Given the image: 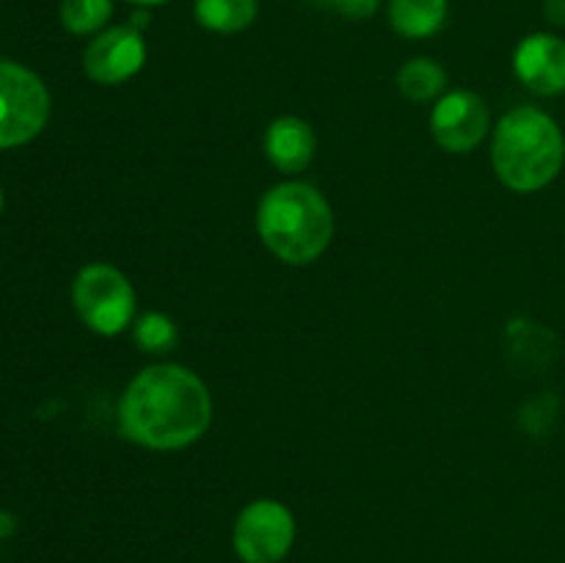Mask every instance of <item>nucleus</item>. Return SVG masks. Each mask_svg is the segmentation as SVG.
Returning <instances> with one entry per match:
<instances>
[{
    "instance_id": "1",
    "label": "nucleus",
    "mask_w": 565,
    "mask_h": 563,
    "mask_svg": "<svg viewBox=\"0 0 565 563\" xmlns=\"http://www.w3.org/2000/svg\"><path fill=\"white\" fill-rule=\"evenodd\" d=\"M213 397L204 381L182 364L143 368L119 403L121 434L149 450H180L207 434Z\"/></svg>"
},
{
    "instance_id": "2",
    "label": "nucleus",
    "mask_w": 565,
    "mask_h": 563,
    "mask_svg": "<svg viewBox=\"0 0 565 563\" xmlns=\"http://www.w3.org/2000/svg\"><path fill=\"white\" fill-rule=\"evenodd\" d=\"M491 163L502 185L516 193H535L561 174L565 138L557 121L533 105L508 110L494 130Z\"/></svg>"
},
{
    "instance_id": "3",
    "label": "nucleus",
    "mask_w": 565,
    "mask_h": 563,
    "mask_svg": "<svg viewBox=\"0 0 565 563\" xmlns=\"http://www.w3.org/2000/svg\"><path fill=\"white\" fill-rule=\"evenodd\" d=\"M257 232L270 254L290 265H307L329 248L334 213L309 182H281L259 202Z\"/></svg>"
},
{
    "instance_id": "4",
    "label": "nucleus",
    "mask_w": 565,
    "mask_h": 563,
    "mask_svg": "<svg viewBox=\"0 0 565 563\" xmlns=\"http://www.w3.org/2000/svg\"><path fill=\"white\" fill-rule=\"evenodd\" d=\"M72 301L83 323L103 337L121 334L136 315V290L130 279L108 263L81 268L72 285Z\"/></svg>"
},
{
    "instance_id": "5",
    "label": "nucleus",
    "mask_w": 565,
    "mask_h": 563,
    "mask_svg": "<svg viewBox=\"0 0 565 563\" xmlns=\"http://www.w3.org/2000/svg\"><path fill=\"white\" fill-rule=\"evenodd\" d=\"M50 94L44 83L14 61H0V149L22 147L44 130Z\"/></svg>"
},
{
    "instance_id": "6",
    "label": "nucleus",
    "mask_w": 565,
    "mask_h": 563,
    "mask_svg": "<svg viewBox=\"0 0 565 563\" xmlns=\"http://www.w3.org/2000/svg\"><path fill=\"white\" fill-rule=\"evenodd\" d=\"M296 541V519L279 500H254L237 513L232 546L243 563L285 561Z\"/></svg>"
},
{
    "instance_id": "7",
    "label": "nucleus",
    "mask_w": 565,
    "mask_h": 563,
    "mask_svg": "<svg viewBox=\"0 0 565 563\" xmlns=\"http://www.w3.org/2000/svg\"><path fill=\"white\" fill-rule=\"evenodd\" d=\"M147 61L143 33L132 25H116L97 33L83 53V70L99 86H119L141 72Z\"/></svg>"
},
{
    "instance_id": "8",
    "label": "nucleus",
    "mask_w": 565,
    "mask_h": 563,
    "mask_svg": "<svg viewBox=\"0 0 565 563\" xmlns=\"http://www.w3.org/2000/svg\"><path fill=\"white\" fill-rule=\"evenodd\" d=\"M430 132L447 152H472L489 132V108L475 92H450L430 110Z\"/></svg>"
},
{
    "instance_id": "9",
    "label": "nucleus",
    "mask_w": 565,
    "mask_h": 563,
    "mask_svg": "<svg viewBox=\"0 0 565 563\" xmlns=\"http://www.w3.org/2000/svg\"><path fill=\"white\" fill-rule=\"evenodd\" d=\"M519 81L541 97L565 92V39L555 33H530L513 53Z\"/></svg>"
},
{
    "instance_id": "10",
    "label": "nucleus",
    "mask_w": 565,
    "mask_h": 563,
    "mask_svg": "<svg viewBox=\"0 0 565 563\" xmlns=\"http://www.w3.org/2000/svg\"><path fill=\"white\" fill-rule=\"evenodd\" d=\"M318 149L312 127L298 116H279L265 130V155L285 174H298L307 169Z\"/></svg>"
},
{
    "instance_id": "11",
    "label": "nucleus",
    "mask_w": 565,
    "mask_h": 563,
    "mask_svg": "<svg viewBox=\"0 0 565 563\" xmlns=\"http://www.w3.org/2000/svg\"><path fill=\"white\" fill-rule=\"evenodd\" d=\"M447 0H392L390 25L406 39H428L445 25Z\"/></svg>"
},
{
    "instance_id": "12",
    "label": "nucleus",
    "mask_w": 565,
    "mask_h": 563,
    "mask_svg": "<svg viewBox=\"0 0 565 563\" xmlns=\"http://www.w3.org/2000/svg\"><path fill=\"white\" fill-rule=\"evenodd\" d=\"M257 0H196L199 25L213 33H241L257 20Z\"/></svg>"
},
{
    "instance_id": "13",
    "label": "nucleus",
    "mask_w": 565,
    "mask_h": 563,
    "mask_svg": "<svg viewBox=\"0 0 565 563\" xmlns=\"http://www.w3.org/2000/svg\"><path fill=\"white\" fill-rule=\"evenodd\" d=\"M447 86V72L430 59H412L397 72V88L412 103L436 99Z\"/></svg>"
},
{
    "instance_id": "14",
    "label": "nucleus",
    "mask_w": 565,
    "mask_h": 563,
    "mask_svg": "<svg viewBox=\"0 0 565 563\" xmlns=\"http://www.w3.org/2000/svg\"><path fill=\"white\" fill-rule=\"evenodd\" d=\"M114 0H61V22L70 33H94L108 22Z\"/></svg>"
},
{
    "instance_id": "15",
    "label": "nucleus",
    "mask_w": 565,
    "mask_h": 563,
    "mask_svg": "<svg viewBox=\"0 0 565 563\" xmlns=\"http://www.w3.org/2000/svg\"><path fill=\"white\" fill-rule=\"evenodd\" d=\"M136 342L149 353H166L177 342L174 320L163 312H147L136 323Z\"/></svg>"
},
{
    "instance_id": "16",
    "label": "nucleus",
    "mask_w": 565,
    "mask_h": 563,
    "mask_svg": "<svg viewBox=\"0 0 565 563\" xmlns=\"http://www.w3.org/2000/svg\"><path fill=\"white\" fill-rule=\"evenodd\" d=\"M318 3L331 6L340 14L353 17V20H364V17L375 14L379 11V0H318Z\"/></svg>"
},
{
    "instance_id": "17",
    "label": "nucleus",
    "mask_w": 565,
    "mask_h": 563,
    "mask_svg": "<svg viewBox=\"0 0 565 563\" xmlns=\"http://www.w3.org/2000/svg\"><path fill=\"white\" fill-rule=\"evenodd\" d=\"M546 20L565 25V0H546Z\"/></svg>"
},
{
    "instance_id": "18",
    "label": "nucleus",
    "mask_w": 565,
    "mask_h": 563,
    "mask_svg": "<svg viewBox=\"0 0 565 563\" xmlns=\"http://www.w3.org/2000/svg\"><path fill=\"white\" fill-rule=\"evenodd\" d=\"M127 3H136V6H160V3H169V0H127Z\"/></svg>"
},
{
    "instance_id": "19",
    "label": "nucleus",
    "mask_w": 565,
    "mask_h": 563,
    "mask_svg": "<svg viewBox=\"0 0 565 563\" xmlns=\"http://www.w3.org/2000/svg\"><path fill=\"white\" fill-rule=\"evenodd\" d=\"M0 210H3V191H0Z\"/></svg>"
}]
</instances>
